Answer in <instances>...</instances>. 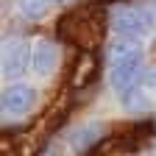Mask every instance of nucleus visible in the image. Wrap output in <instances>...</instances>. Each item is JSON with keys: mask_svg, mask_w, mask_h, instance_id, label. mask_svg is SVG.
Segmentation results:
<instances>
[{"mask_svg": "<svg viewBox=\"0 0 156 156\" xmlns=\"http://www.w3.org/2000/svg\"><path fill=\"white\" fill-rule=\"evenodd\" d=\"M103 134H106V123L101 120H92V123H81V126H75L67 136V145L73 153H87L89 148H95L98 142L103 140Z\"/></svg>", "mask_w": 156, "mask_h": 156, "instance_id": "39448f33", "label": "nucleus"}, {"mask_svg": "<svg viewBox=\"0 0 156 156\" xmlns=\"http://www.w3.org/2000/svg\"><path fill=\"white\" fill-rule=\"evenodd\" d=\"M34 103H36V89L31 84H23V81L9 84L3 89V98H0V106H3V112L9 117H20V114L31 112Z\"/></svg>", "mask_w": 156, "mask_h": 156, "instance_id": "20e7f679", "label": "nucleus"}, {"mask_svg": "<svg viewBox=\"0 0 156 156\" xmlns=\"http://www.w3.org/2000/svg\"><path fill=\"white\" fill-rule=\"evenodd\" d=\"M17 9L25 20H42L48 14V0H17Z\"/></svg>", "mask_w": 156, "mask_h": 156, "instance_id": "9d476101", "label": "nucleus"}, {"mask_svg": "<svg viewBox=\"0 0 156 156\" xmlns=\"http://www.w3.org/2000/svg\"><path fill=\"white\" fill-rule=\"evenodd\" d=\"M109 28L117 36H123V39L140 42L145 34H151L156 28V0H151V3H123V6H114L109 11Z\"/></svg>", "mask_w": 156, "mask_h": 156, "instance_id": "f257e3e1", "label": "nucleus"}, {"mask_svg": "<svg viewBox=\"0 0 156 156\" xmlns=\"http://www.w3.org/2000/svg\"><path fill=\"white\" fill-rule=\"evenodd\" d=\"M103 25H109V17H103L101 9H81L75 11L73 17L62 20V34L70 39V42H78V45H95L101 39V31Z\"/></svg>", "mask_w": 156, "mask_h": 156, "instance_id": "f03ea898", "label": "nucleus"}, {"mask_svg": "<svg viewBox=\"0 0 156 156\" xmlns=\"http://www.w3.org/2000/svg\"><path fill=\"white\" fill-rule=\"evenodd\" d=\"M120 98H123V106H126L131 114H145V112L153 109V101L148 98V92H142L140 87H136V89H128V92L120 95Z\"/></svg>", "mask_w": 156, "mask_h": 156, "instance_id": "1a4fd4ad", "label": "nucleus"}, {"mask_svg": "<svg viewBox=\"0 0 156 156\" xmlns=\"http://www.w3.org/2000/svg\"><path fill=\"white\" fill-rule=\"evenodd\" d=\"M58 67V45L53 39H39L34 45V64L31 70L36 75H50Z\"/></svg>", "mask_w": 156, "mask_h": 156, "instance_id": "0eeeda50", "label": "nucleus"}, {"mask_svg": "<svg viewBox=\"0 0 156 156\" xmlns=\"http://www.w3.org/2000/svg\"><path fill=\"white\" fill-rule=\"evenodd\" d=\"M92 75H95V58H92V53H84L81 62H78V73L73 78V87H84Z\"/></svg>", "mask_w": 156, "mask_h": 156, "instance_id": "9b49d317", "label": "nucleus"}, {"mask_svg": "<svg viewBox=\"0 0 156 156\" xmlns=\"http://www.w3.org/2000/svg\"><path fill=\"white\" fill-rule=\"evenodd\" d=\"M106 56H109V64H128V62H140L142 58V48L140 42H134V39H123L117 36L114 42H109L106 48Z\"/></svg>", "mask_w": 156, "mask_h": 156, "instance_id": "6e6552de", "label": "nucleus"}, {"mask_svg": "<svg viewBox=\"0 0 156 156\" xmlns=\"http://www.w3.org/2000/svg\"><path fill=\"white\" fill-rule=\"evenodd\" d=\"M31 64H34V48L28 45V39L9 36L3 42V75L11 84H17V78L25 75Z\"/></svg>", "mask_w": 156, "mask_h": 156, "instance_id": "7ed1b4c3", "label": "nucleus"}, {"mask_svg": "<svg viewBox=\"0 0 156 156\" xmlns=\"http://www.w3.org/2000/svg\"><path fill=\"white\" fill-rule=\"evenodd\" d=\"M142 84H145L148 89L156 92V64H153V67H145V78H142Z\"/></svg>", "mask_w": 156, "mask_h": 156, "instance_id": "f8f14e48", "label": "nucleus"}, {"mask_svg": "<svg viewBox=\"0 0 156 156\" xmlns=\"http://www.w3.org/2000/svg\"><path fill=\"white\" fill-rule=\"evenodd\" d=\"M48 3H70V0H48Z\"/></svg>", "mask_w": 156, "mask_h": 156, "instance_id": "ddd939ff", "label": "nucleus"}, {"mask_svg": "<svg viewBox=\"0 0 156 156\" xmlns=\"http://www.w3.org/2000/svg\"><path fill=\"white\" fill-rule=\"evenodd\" d=\"M145 78V67H142V58L140 62H128V64H114L109 67V84L114 92L126 95L128 89H136V84H140Z\"/></svg>", "mask_w": 156, "mask_h": 156, "instance_id": "423d86ee", "label": "nucleus"}]
</instances>
